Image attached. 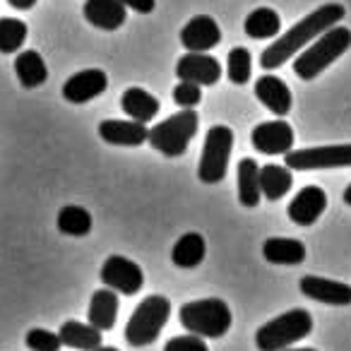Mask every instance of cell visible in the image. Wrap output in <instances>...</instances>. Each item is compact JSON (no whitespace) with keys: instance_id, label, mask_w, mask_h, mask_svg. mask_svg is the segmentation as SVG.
<instances>
[{"instance_id":"obj_1","label":"cell","mask_w":351,"mask_h":351,"mask_svg":"<svg viewBox=\"0 0 351 351\" xmlns=\"http://www.w3.org/2000/svg\"><path fill=\"white\" fill-rule=\"evenodd\" d=\"M344 5L339 3H325L315 12H311L308 17H303L301 22L291 27L289 32H284L274 44H269L260 56V65L265 70H277L282 68L287 60H291L296 56V51L306 49L311 41H315L322 32H327L330 27H335L337 22L344 20Z\"/></svg>"},{"instance_id":"obj_2","label":"cell","mask_w":351,"mask_h":351,"mask_svg":"<svg viewBox=\"0 0 351 351\" xmlns=\"http://www.w3.org/2000/svg\"><path fill=\"white\" fill-rule=\"evenodd\" d=\"M351 49V29L346 27H330L327 32H322L315 39V44H311L296 60H293V73L296 77L315 80L320 73H325L337 58L346 53Z\"/></svg>"},{"instance_id":"obj_3","label":"cell","mask_w":351,"mask_h":351,"mask_svg":"<svg viewBox=\"0 0 351 351\" xmlns=\"http://www.w3.org/2000/svg\"><path fill=\"white\" fill-rule=\"evenodd\" d=\"M313 332V315L306 308H291L272 317L255 332V344L260 351H284L298 339H306Z\"/></svg>"},{"instance_id":"obj_4","label":"cell","mask_w":351,"mask_h":351,"mask_svg":"<svg viewBox=\"0 0 351 351\" xmlns=\"http://www.w3.org/2000/svg\"><path fill=\"white\" fill-rule=\"evenodd\" d=\"M178 320L193 335H200L205 339H219L231 330V308L221 298H200L188 301L178 311Z\"/></svg>"},{"instance_id":"obj_5","label":"cell","mask_w":351,"mask_h":351,"mask_svg":"<svg viewBox=\"0 0 351 351\" xmlns=\"http://www.w3.org/2000/svg\"><path fill=\"white\" fill-rule=\"evenodd\" d=\"M171 315V301L159 293L142 298L125 325V341L130 346H149L159 339Z\"/></svg>"},{"instance_id":"obj_6","label":"cell","mask_w":351,"mask_h":351,"mask_svg":"<svg viewBox=\"0 0 351 351\" xmlns=\"http://www.w3.org/2000/svg\"><path fill=\"white\" fill-rule=\"evenodd\" d=\"M197 125H200V118H197L195 108H181L166 121L149 128L147 142L164 156H183L191 140L195 137Z\"/></svg>"},{"instance_id":"obj_7","label":"cell","mask_w":351,"mask_h":351,"mask_svg":"<svg viewBox=\"0 0 351 351\" xmlns=\"http://www.w3.org/2000/svg\"><path fill=\"white\" fill-rule=\"evenodd\" d=\"M231 149H234V130L229 125H212L207 130L200 166H197V176L202 183L215 186V183L224 181Z\"/></svg>"},{"instance_id":"obj_8","label":"cell","mask_w":351,"mask_h":351,"mask_svg":"<svg viewBox=\"0 0 351 351\" xmlns=\"http://www.w3.org/2000/svg\"><path fill=\"white\" fill-rule=\"evenodd\" d=\"M284 166L291 171L315 169H346L351 166V145H322L308 149H289L284 154Z\"/></svg>"},{"instance_id":"obj_9","label":"cell","mask_w":351,"mask_h":351,"mask_svg":"<svg viewBox=\"0 0 351 351\" xmlns=\"http://www.w3.org/2000/svg\"><path fill=\"white\" fill-rule=\"evenodd\" d=\"M101 282L104 287L123 293V296H135L145 284V272L137 263L123 255H108L106 263L101 265Z\"/></svg>"},{"instance_id":"obj_10","label":"cell","mask_w":351,"mask_h":351,"mask_svg":"<svg viewBox=\"0 0 351 351\" xmlns=\"http://www.w3.org/2000/svg\"><path fill=\"white\" fill-rule=\"evenodd\" d=\"M176 77L183 80V82H195L200 87H212L221 80V65L215 56L188 51L176 63Z\"/></svg>"},{"instance_id":"obj_11","label":"cell","mask_w":351,"mask_h":351,"mask_svg":"<svg viewBox=\"0 0 351 351\" xmlns=\"http://www.w3.org/2000/svg\"><path fill=\"white\" fill-rule=\"evenodd\" d=\"M250 142L263 154H287L293 147V128L287 121L258 123L250 132Z\"/></svg>"},{"instance_id":"obj_12","label":"cell","mask_w":351,"mask_h":351,"mask_svg":"<svg viewBox=\"0 0 351 351\" xmlns=\"http://www.w3.org/2000/svg\"><path fill=\"white\" fill-rule=\"evenodd\" d=\"M106 87H108L106 73L99 68H87L65 80L63 97L68 99L70 104H87V101H92V99H97L99 94L106 92Z\"/></svg>"},{"instance_id":"obj_13","label":"cell","mask_w":351,"mask_h":351,"mask_svg":"<svg viewBox=\"0 0 351 351\" xmlns=\"http://www.w3.org/2000/svg\"><path fill=\"white\" fill-rule=\"evenodd\" d=\"M325 207H327L325 191H322V188H317V186H306V188H301V191L296 193V197H293L291 202H289L287 215H289V219H291L293 224L311 226V224H315V221L320 219L322 212H325Z\"/></svg>"},{"instance_id":"obj_14","label":"cell","mask_w":351,"mask_h":351,"mask_svg":"<svg viewBox=\"0 0 351 351\" xmlns=\"http://www.w3.org/2000/svg\"><path fill=\"white\" fill-rule=\"evenodd\" d=\"M301 293L313 301L327 303V306H351V287L344 282H335L327 277H315V274H306L298 282Z\"/></svg>"},{"instance_id":"obj_15","label":"cell","mask_w":351,"mask_h":351,"mask_svg":"<svg viewBox=\"0 0 351 351\" xmlns=\"http://www.w3.org/2000/svg\"><path fill=\"white\" fill-rule=\"evenodd\" d=\"M219 41H221V29L215 22V17L210 15H195L181 32V44L188 51L207 53L215 46H219Z\"/></svg>"},{"instance_id":"obj_16","label":"cell","mask_w":351,"mask_h":351,"mask_svg":"<svg viewBox=\"0 0 351 351\" xmlns=\"http://www.w3.org/2000/svg\"><path fill=\"white\" fill-rule=\"evenodd\" d=\"M99 137L116 147H140L149 137V128L140 121H101Z\"/></svg>"},{"instance_id":"obj_17","label":"cell","mask_w":351,"mask_h":351,"mask_svg":"<svg viewBox=\"0 0 351 351\" xmlns=\"http://www.w3.org/2000/svg\"><path fill=\"white\" fill-rule=\"evenodd\" d=\"M82 12L89 25L104 32L121 29L128 20V8L123 5L121 0H87Z\"/></svg>"},{"instance_id":"obj_18","label":"cell","mask_w":351,"mask_h":351,"mask_svg":"<svg viewBox=\"0 0 351 351\" xmlns=\"http://www.w3.org/2000/svg\"><path fill=\"white\" fill-rule=\"evenodd\" d=\"M255 97L263 101L265 108L274 113V116H287L291 111V89L287 87V82L274 75H263L258 77V84H255Z\"/></svg>"},{"instance_id":"obj_19","label":"cell","mask_w":351,"mask_h":351,"mask_svg":"<svg viewBox=\"0 0 351 351\" xmlns=\"http://www.w3.org/2000/svg\"><path fill=\"white\" fill-rule=\"evenodd\" d=\"M118 291L104 287L99 291L92 293V301H89V311H87V320L89 325H94L97 330L108 332L113 330L118 317Z\"/></svg>"},{"instance_id":"obj_20","label":"cell","mask_w":351,"mask_h":351,"mask_svg":"<svg viewBox=\"0 0 351 351\" xmlns=\"http://www.w3.org/2000/svg\"><path fill=\"white\" fill-rule=\"evenodd\" d=\"M101 330H97L89 322H80V320H65L58 330V337L65 346L77 351H97L101 346Z\"/></svg>"},{"instance_id":"obj_21","label":"cell","mask_w":351,"mask_h":351,"mask_svg":"<svg viewBox=\"0 0 351 351\" xmlns=\"http://www.w3.org/2000/svg\"><path fill=\"white\" fill-rule=\"evenodd\" d=\"M207 255V243L202 239V234H195V231H188L181 239L173 243V250H171V263L181 269H193L205 260Z\"/></svg>"},{"instance_id":"obj_22","label":"cell","mask_w":351,"mask_h":351,"mask_svg":"<svg viewBox=\"0 0 351 351\" xmlns=\"http://www.w3.org/2000/svg\"><path fill=\"white\" fill-rule=\"evenodd\" d=\"M263 255L272 265H301L306 260V245L298 239L272 236L263 243Z\"/></svg>"},{"instance_id":"obj_23","label":"cell","mask_w":351,"mask_h":351,"mask_svg":"<svg viewBox=\"0 0 351 351\" xmlns=\"http://www.w3.org/2000/svg\"><path fill=\"white\" fill-rule=\"evenodd\" d=\"M291 186H293V176L289 166H279V164L260 166V193L269 202L282 200L291 191Z\"/></svg>"},{"instance_id":"obj_24","label":"cell","mask_w":351,"mask_h":351,"mask_svg":"<svg viewBox=\"0 0 351 351\" xmlns=\"http://www.w3.org/2000/svg\"><path fill=\"white\" fill-rule=\"evenodd\" d=\"M121 108L132 121L149 123L152 118H156V113H159V99L152 97V94L145 92L142 87H130L123 92Z\"/></svg>"},{"instance_id":"obj_25","label":"cell","mask_w":351,"mask_h":351,"mask_svg":"<svg viewBox=\"0 0 351 351\" xmlns=\"http://www.w3.org/2000/svg\"><path fill=\"white\" fill-rule=\"evenodd\" d=\"M236 183H239V202L243 207H258L260 205V166L255 159H241L239 161V173H236Z\"/></svg>"},{"instance_id":"obj_26","label":"cell","mask_w":351,"mask_h":351,"mask_svg":"<svg viewBox=\"0 0 351 351\" xmlns=\"http://www.w3.org/2000/svg\"><path fill=\"white\" fill-rule=\"evenodd\" d=\"M15 73L22 87L36 89L49 80V68H46L44 58L39 51H22L15 60Z\"/></svg>"},{"instance_id":"obj_27","label":"cell","mask_w":351,"mask_h":351,"mask_svg":"<svg viewBox=\"0 0 351 351\" xmlns=\"http://www.w3.org/2000/svg\"><path fill=\"white\" fill-rule=\"evenodd\" d=\"M243 29L250 39H272L282 29V20L272 8H258L245 17Z\"/></svg>"},{"instance_id":"obj_28","label":"cell","mask_w":351,"mask_h":351,"mask_svg":"<svg viewBox=\"0 0 351 351\" xmlns=\"http://www.w3.org/2000/svg\"><path fill=\"white\" fill-rule=\"evenodd\" d=\"M58 231L65 236H87L92 231V215H89L84 207L77 205H65L58 212Z\"/></svg>"},{"instance_id":"obj_29","label":"cell","mask_w":351,"mask_h":351,"mask_svg":"<svg viewBox=\"0 0 351 351\" xmlns=\"http://www.w3.org/2000/svg\"><path fill=\"white\" fill-rule=\"evenodd\" d=\"M27 41V25L15 17H0V53H17Z\"/></svg>"},{"instance_id":"obj_30","label":"cell","mask_w":351,"mask_h":351,"mask_svg":"<svg viewBox=\"0 0 351 351\" xmlns=\"http://www.w3.org/2000/svg\"><path fill=\"white\" fill-rule=\"evenodd\" d=\"M229 80L234 84H245L250 80V73H253V58H250V51L245 46H236V49L229 51Z\"/></svg>"},{"instance_id":"obj_31","label":"cell","mask_w":351,"mask_h":351,"mask_svg":"<svg viewBox=\"0 0 351 351\" xmlns=\"http://www.w3.org/2000/svg\"><path fill=\"white\" fill-rule=\"evenodd\" d=\"M25 344L29 351H60L63 341H60L58 332L44 330V327H32L25 337Z\"/></svg>"},{"instance_id":"obj_32","label":"cell","mask_w":351,"mask_h":351,"mask_svg":"<svg viewBox=\"0 0 351 351\" xmlns=\"http://www.w3.org/2000/svg\"><path fill=\"white\" fill-rule=\"evenodd\" d=\"M173 101L181 108H195L202 101V87L195 82H178L173 89Z\"/></svg>"},{"instance_id":"obj_33","label":"cell","mask_w":351,"mask_h":351,"mask_svg":"<svg viewBox=\"0 0 351 351\" xmlns=\"http://www.w3.org/2000/svg\"><path fill=\"white\" fill-rule=\"evenodd\" d=\"M164 351H210V346L205 344L200 335H178V337H171L169 341L164 344Z\"/></svg>"},{"instance_id":"obj_34","label":"cell","mask_w":351,"mask_h":351,"mask_svg":"<svg viewBox=\"0 0 351 351\" xmlns=\"http://www.w3.org/2000/svg\"><path fill=\"white\" fill-rule=\"evenodd\" d=\"M121 3L125 8H130V10L140 12V15H149L156 8V0H121Z\"/></svg>"},{"instance_id":"obj_35","label":"cell","mask_w":351,"mask_h":351,"mask_svg":"<svg viewBox=\"0 0 351 351\" xmlns=\"http://www.w3.org/2000/svg\"><path fill=\"white\" fill-rule=\"evenodd\" d=\"M8 3H10L15 10H32V8H34L39 0H8Z\"/></svg>"},{"instance_id":"obj_36","label":"cell","mask_w":351,"mask_h":351,"mask_svg":"<svg viewBox=\"0 0 351 351\" xmlns=\"http://www.w3.org/2000/svg\"><path fill=\"white\" fill-rule=\"evenodd\" d=\"M344 202L351 207V183H349V186H346V191H344Z\"/></svg>"},{"instance_id":"obj_37","label":"cell","mask_w":351,"mask_h":351,"mask_svg":"<svg viewBox=\"0 0 351 351\" xmlns=\"http://www.w3.org/2000/svg\"><path fill=\"white\" fill-rule=\"evenodd\" d=\"M97 351H118V349H116V346H99Z\"/></svg>"},{"instance_id":"obj_38","label":"cell","mask_w":351,"mask_h":351,"mask_svg":"<svg viewBox=\"0 0 351 351\" xmlns=\"http://www.w3.org/2000/svg\"><path fill=\"white\" fill-rule=\"evenodd\" d=\"M284 351H315V349H308V346H303V349H291V346H289V349H284Z\"/></svg>"}]
</instances>
